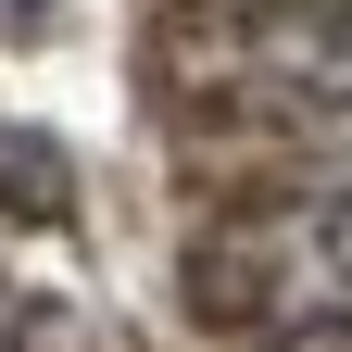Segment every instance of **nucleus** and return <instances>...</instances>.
Wrapping results in <instances>:
<instances>
[{
    "label": "nucleus",
    "mask_w": 352,
    "mask_h": 352,
    "mask_svg": "<svg viewBox=\"0 0 352 352\" xmlns=\"http://www.w3.org/2000/svg\"><path fill=\"white\" fill-rule=\"evenodd\" d=\"M289 13H315V0H289Z\"/></svg>",
    "instance_id": "5"
},
{
    "label": "nucleus",
    "mask_w": 352,
    "mask_h": 352,
    "mask_svg": "<svg viewBox=\"0 0 352 352\" xmlns=\"http://www.w3.org/2000/svg\"><path fill=\"white\" fill-rule=\"evenodd\" d=\"M264 63H277L289 88H315V101H340V113H352V0L277 13V25H264Z\"/></svg>",
    "instance_id": "2"
},
{
    "label": "nucleus",
    "mask_w": 352,
    "mask_h": 352,
    "mask_svg": "<svg viewBox=\"0 0 352 352\" xmlns=\"http://www.w3.org/2000/svg\"><path fill=\"white\" fill-rule=\"evenodd\" d=\"M0 214L13 227H63L76 214V151L38 139V126H0Z\"/></svg>",
    "instance_id": "3"
},
{
    "label": "nucleus",
    "mask_w": 352,
    "mask_h": 352,
    "mask_svg": "<svg viewBox=\"0 0 352 352\" xmlns=\"http://www.w3.org/2000/svg\"><path fill=\"white\" fill-rule=\"evenodd\" d=\"M176 289L201 327L352 352V189H277V201L214 214L176 252Z\"/></svg>",
    "instance_id": "1"
},
{
    "label": "nucleus",
    "mask_w": 352,
    "mask_h": 352,
    "mask_svg": "<svg viewBox=\"0 0 352 352\" xmlns=\"http://www.w3.org/2000/svg\"><path fill=\"white\" fill-rule=\"evenodd\" d=\"M13 352H88V340H63V302H25V327H13Z\"/></svg>",
    "instance_id": "4"
}]
</instances>
